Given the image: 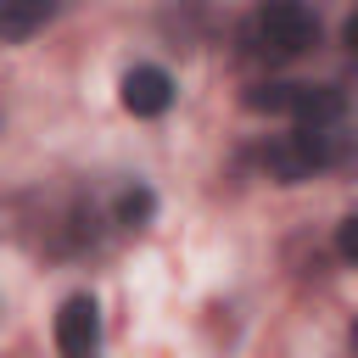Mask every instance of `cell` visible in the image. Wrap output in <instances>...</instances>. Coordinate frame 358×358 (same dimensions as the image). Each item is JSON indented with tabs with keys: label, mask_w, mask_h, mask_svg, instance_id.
Returning <instances> with one entry per match:
<instances>
[{
	"label": "cell",
	"mask_w": 358,
	"mask_h": 358,
	"mask_svg": "<svg viewBox=\"0 0 358 358\" xmlns=\"http://www.w3.org/2000/svg\"><path fill=\"white\" fill-rule=\"evenodd\" d=\"M123 106L134 117H162L173 106V78L162 67H129L123 73Z\"/></svg>",
	"instance_id": "277c9868"
},
{
	"label": "cell",
	"mask_w": 358,
	"mask_h": 358,
	"mask_svg": "<svg viewBox=\"0 0 358 358\" xmlns=\"http://www.w3.org/2000/svg\"><path fill=\"white\" fill-rule=\"evenodd\" d=\"M336 123L330 129H308V123H296L291 134H280L268 151H263V168H268V179L274 185H302V179H313V173H324L330 168V157H336Z\"/></svg>",
	"instance_id": "7a4b0ae2"
},
{
	"label": "cell",
	"mask_w": 358,
	"mask_h": 358,
	"mask_svg": "<svg viewBox=\"0 0 358 358\" xmlns=\"http://www.w3.org/2000/svg\"><path fill=\"white\" fill-rule=\"evenodd\" d=\"M151 213H157V196H151L145 185H134V190H123V196H117V224H123V229L151 224Z\"/></svg>",
	"instance_id": "ba28073f"
},
{
	"label": "cell",
	"mask_w": 358,
	"mask_h": 358,
	"mask_svg": "<svg viewBox=\"0 0 358 358\" xmlns=\"http://www.w3.org/2000/svg\"><path fill=\"white\" fill-rule=\"evenodd\" d=\"M62 0H0V45H22L34 39L50 17H56Z\"/></svg>",
	"instance_id": "8992f818"
},
{
	"label": "cell",
	"mask_w": 358,
	"mask_h": 358,
	"mask_svg": "<svg viewBox=\"0 0 358 358\" xmlns=\"http://www.w3.org/2000/svg\"><path fill=\"white\" fill-rule=\"evenodd\" d=\"M341 112H347V95L336 84H296V101L285 117L308 123V129H330V123H341Z\"/></svg>",
	"instance_id": "5b68a950"
},
{
	"label": "cell",
	"mask_w": 358,
	"mask_h": 358,
	"mask_svg": "<svg viewBox=\"0 0 358 358\" xmlns=\"http://www.w3.org/2000/svg\"><path fill=\"white\" fill-rule=\"evenodd\" d=\"M313 39H319V17L302 0H263L257 17L246 22V45L263 62H291V56L313 50Z\"/></svg>",
	"instance_id": "6da1fadb"
},
{
	"label": "cell",
	"mask_w": 358,
	"mask_h": 358,
	"mask_svg": "<svg viewBox=\"0 0 358 358\" xmlns=\"http://www.w3.org/2000/svg\"><path fill=\"white\" fill-rule=\"evenodd\" d=\"M341 45H347V50H352V56H358V11H352V17H347V28H341Z\"/></svg>",
	"instance_id": "8fae6325"
},
{
	"label": "cell",
	"mask_w": 358,
	"mask_h": 358,
	"mask_svg": "<svg viewBox=\"0 0 358 358\" xmlns=\"http://www.w3.org/2000/svg\"><path fill=\"white\" fill-rule=\"evenodd\" d=\"M336 173H358V129L352 134H336V157H330Z\"/></svg>",
	"instance_id": "9c48e42d"
},
{
	"label": "cell",
	"mask_w": 358,
	"mask_h": 358,
	"mask_svg": "<svg viewBox=\"0 0 358 358\" xmlns=\"http://www.w3.org/2000/svg\"><path fill=\"white\" fill-rule=\"evenodd\" d=\"M336 252H341L347 263H358V218H341V229H336Z\"/></svg>",
	"instance_id": "30bf717a"
},
{
	"label": "cell",
	"mask_w": 358,
	"mask_h": 358,
	"mask_svg": "<svg viewBox=\"0 0 358 358\" xmlns=\"http://www.w3.org/2000/svg\"><path fill=\"white\" fill-rule=\"evenodd\" d=\"M352 347H358V324H352Z\"/></svg>",
	"instance_id": "7c38bea8"
},
{
	"label": "cell",
	"mask_w": 358,
	"mask_h": 358,
	"mask_svg": "<svg viewBox=\"0 0 358 358\" xmlns=\"http://www.w3.org/2000/svg\"><path fill=\"white\" fill-rule=\"evenodd\" d=\"M241 101H246V112H268V117H285V112H291V101H296V84H285V78H263V84H252Z\"/></svg>",
	"instance_id": "52a82bcc"
},
{
	"label": "cell",
	"mask_w": 358,
	"mask_h": 358,
	"mask_svg": "<svg viewBox=\"0 0 358 358\" xmlns=\"http://www.w3.org/2000/svg\"><path fill=\"white\" fill-rule=\"evenodd\" d=\"M56 347L67 358H90L101 347V308H95V296L78 291V296L62 302V313H56Z\"/></svg>",
	"instance_id": "3957f363"
}]
</instances>
